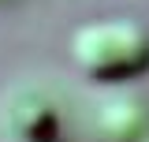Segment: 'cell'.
<instances>
[{
    "mask_svg": "<svg viewBox=\"0 0 149 142\" xmlns=\"http://www.w3.org/2000/svg\"><path fill=\"white\" fill-rule=\"evenodd\" d=\"M71 60L93 82L127 86L149 71V30L134 19H93L74 30Z\"/></svg>",
    "mask_w": 149,
    "mask_h": 142,
    "instance_id": "cell-1",
    "label": "cell"
},
{
    "mask_svg": "<svg viewBox=\"0 0 149 142\" xmlns=\"http://www.w3.org/2000/svg\"><path fill=\"white\" fill-rule=\"evenodd\" d=\"M0 135L4 142H63V112L49 90L15 82L0 97Z\"/></svg>",
    "mask_w": 149,
    "mask_h": 142,
    "instance_id": "cell-2",
    "label": "cell"
},
{
    "mask_svg": "<svg viewBox=\"0 0 149 142\" xmlns=\"http://www.w3.org/2000/svg\"><path fill=\"white\" fill-rule=\"evenodd\" d=\"M90 131L97 142H146L149 138V97L142 90L116 86L93 105Z\"/></svg>",
    "mask_w": 149,
    "mask_h": 142,
    "instance_id": "cell-3",
    "label": "cell"
},
{
    "mask_svg": "<svg viewBox=\"0 0 149 142\" xmlns=\"http://www.w3.org/2000/svg\"><path fill=\"white\" fill-rule=\"evenodd\" d=\"M146 142H149V138H146Z\"/></svg>",
    "mask_w": 149,
    "mask_h": 142,
    "instance_id": "cell-4",
    "label": "cell"
}]
</instances>
